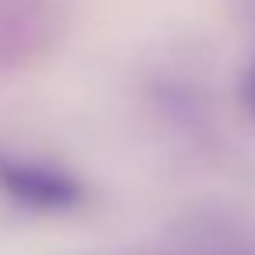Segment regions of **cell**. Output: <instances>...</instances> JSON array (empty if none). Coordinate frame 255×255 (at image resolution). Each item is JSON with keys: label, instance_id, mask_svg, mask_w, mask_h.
Listing matches in <instances>:
<instances>
[{"label": "cell", "instance_id": "7a4b0ae2", "mask_svg": "<svg viewBox=\"0 0 255 255\" xmlns=\"http://www.w3.org/2000/svg\"><path fill=\"white\" fill-rule=\"evenodd\" d=\"M252 98H255V95H252Z\"/></svg>", "mask_w": 255, "mask_h": 255}, {"label": "cell", "instance_id": "6da1fadb", "mask_svg": "<svg viewBox=\"0 0 255 255\" xmlns=\"http://www.w3.org/2000/svg\"><path fill=\"white\" fill-rule=\"evenodd\" d=\"M0 199L35 217H74L88 206L91 192L63 164L0 147Z\"/></svg>", "mask_w": 255, "mask_h": 255}]
</instances>
